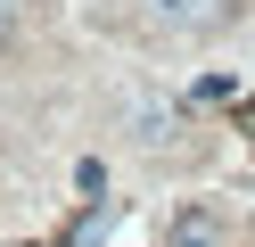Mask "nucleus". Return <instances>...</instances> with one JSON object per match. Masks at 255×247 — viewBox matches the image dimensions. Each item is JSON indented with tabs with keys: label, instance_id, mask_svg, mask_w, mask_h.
Listing matches in <instances>:
<instances>
[{
	"label": "nucleus",
	"instance_id": "f257e3e1",
	"mask_svg": "<svg viewBox=\"0 0 255 247\" xmlns=\"http://www.w3.org/2000/svg\"><path fill=\"white\" fill-rule=\"evenodd\" d=\"M148 25L173 41H214L239 25V0H148Z\"/></svg>",
	"mask_w": 255,
	"mask_h": 247
},
{
	"label": "nucleus",
	"instance_id": "f03ea898",
	"mask_svg": "<svg viewBox=\"0 0 255 247\" xmlns=\"http://www.w3.org/2000/svg\"><path fill=\"white\" fill-rule=\"evenodd\" d=\"M165 247H222V214H214V206H189L181 223H173Z\"/></svg>",
	"mask_w": 255,
	"mask_h": 247
},
{
	"label": "nucleus",
	"instance_id": "20e7f679",
	"mask_svg": "<svg viewBox=\"0 0 255 247\" xmlns=\"http://www.w3.org/2000/svg\"><path fill=\"white\" fill-rule=\"evenodd\" d=\"M8 41H17V16H8V0H0V58H8Z\"/></svg>",
	"mask_w": 255,
	"mask_h": 247
},
{
	"label": "nucleus",
	"instance_id": "7ed1b4c3",
	"mask_svg": "<svg viewBox=\"0 0 255 247\" xmlns=\"http://www.w3.org/2000/svg\"><path fill=\"white\" fill-rule=\"evenodd\" d=\"M99 231H107V206H91V214H83V223H74V231H66V239H58V247H91V239H99Z\"/></svg>",
	"mask_w": 255,
	"mask_h": 247
}]
</instances>
